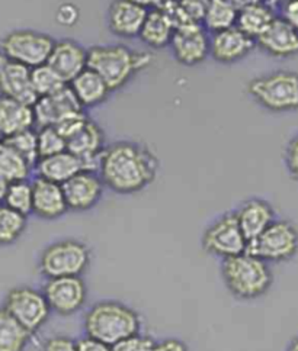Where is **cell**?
Returning a JSON list of instances; mask_svg holds the SVG:
<instances>
[{"label":"cell","instance_id":"6da1fadb","mask_svg":"<svg viewBox=\"0 0 298 351\" xmlns=\"http://www.w3.org/2000/svg\"><path fill=\"white\" fill-rule=\"evenodd\" d=\"M159 171V160L150 148L135 141L106 145L98 173L106 189L118 195H135L150 186Z\"/></svg>","mask_w":298,"mask_h":351},{"label":"cell","instance_id":"7a4b0ae2","mask_svg":"<svg viewBox=\"0 0 298 351\" xmlns=\"http://www.w3.org/2000/svg\"><path fill=\"white\" fill-rule=\"evenodd\" d=\"M140 313L119 300L105 299L93 304L83 317L84 334L111 347L141 332Z\"/></svg>","mask_w":298,"mask_h":351},{"label":"cell","instance_id":"3957f363","mask_svg":"<svg viewBox=\"0 0 298 351\" xmlns=\"http://www.w3.org/2000/svg\"><path fill=\"white\" fill-rule=\"evenodd\" d=\"M89 69L101 76L111 90L117 92L127 86L139 73L152 64L153 57L122 44H104L88 48Z\"/></svg>","mask_w":298,"mask_h":351},{"label":"cell","instance_id":"277c9868","mask_svg":"<svg viewBox=\"0 0 298 351\" xmlns=\"http://www.w3.org/2000/svg\"><path fill=\"white\" fill-rule=\"evenodd\" d=\"M220 274L229 293L239 300L262 298L274 283L269 263L249 252L221 260Z\"/></svg>","mask_w":298,"mask_h":351},{"label":"cell","instance_id":"5b68a950","mask_svg":"<svg viewBox=\"0 0 298 351\" xmlns=\"http://www.w3.org/2000/svg\"><path fill=\"white\" fill-rule=\"evenodd\" d=\"M247 93L269 112L287 114L298 110V73L278 70L262 74L249 82Z\"/></svg>","mask_w":298,"mask_h":351},{"label":"cell","instance_id":"8992f818","mask_svg":"<svg viewBox=\"0 0 298 351\" xmlns=\"http://www.w3.org/2000/svg\"><path fill=\"white\" fill-rule=\"evenodd\" d=\"M92 261L91 248L76 238L48 244L40 254L38 269L45 279L83 276Z\"/></svg>","mask_w":298,"mask_h":351},{"label":"cell","instance_id":"52a82bcc","mask_svg":"<svg viewBox=\"0 0 298 351\" xmlns=\"http://www.w3.org/2000/svg\"><path fill=\"white\" fill-rule=\"evenodd\" d=\"M56 40L51 35L35 29H15L0 40V53L10 61L35 69L47 64Z\"/></svg>","mask_w":298,"mask_h":351},{"label":"cell","instance_id":"ba28073f","mask_svg":"<svg viewBox=\"0 0 298 351\" xmlns=\"http://www.w3.org/2000/svg\"><path fill=\"white\" fill-rule=\"evenodd\" d=\"M247 252L269 265L290 261L298 253V228L288 219H275L256 240L249 243Z\"/></svg>","mask_w":298,"mask_h":351},{"label":"cell","instance_id":"9c48e42d","mask_svg":"<svg viewBox=\"0 0 298 351\" xmlns=\"http://www.w3.org/2000/svg\"><path fill=\"white\" fill-rule=\"evenodd\" d=\"M2 306L32 335L43 330L53 313L44 292L31 286H18L10 289Z\"/></svg>","mask_w":298,"mask_h":351},{"label":"cell","instance_id":"30bf717a","mask_svg":"<svg viewBox=\"0 0 298 351\" xmlns=\"http://www.w3.org/2000/svg\"><path fill=\"white\" fill-rule=\"evenodd\" d=\"M201 244L205 253L220 260L243 254L249 247L234 210L221 214L208 225L203 234Z\"/></svg>","mask_w":298,"mask_h":351},{"label":"cell","instance_id":"8fae6325","mask_svg":"<svg viewBox=\"0 0 298 351\" xmlns=\"http://www.w3.org/2000/svg\"><path fill=\"white\" fill-rule=\"evenodd\" d=\"M43 292L53 313L58 317L74 315L88 300V286L82 276L47 279Z\"/></svg>","mask_w":298,"mask_h":351},{"label":"cell","instance_id":"7c38bea8","mask_svg":"<svg viewBox=\"0 0 298 351\" xmlns=\"http://www.w3.org/2000/svg\"><path fill=\"white\" fill-rule=\"evenodd\" d=\"M173 58L185 67L200 66L209 57V32L200 23L176 28L170 43Z\"/></svg>","mask_w":298,"mask_h":351},{"label":"cell","instance_id":"4fadbf2b","mask_svg":"<svg viewBox=\"0 0 298 351\" xmlns=\"http://www.w3.org/2000/svg\"><path fill=\"white\" fill-rule=\"evenodd\" d=\"M106 186L96 170L83 169L63 184L70 212H88L101 202Z\"/></svg>","mask_w":298,"mask_h":351},{"label":"cell","instance_id":"5bb4252c","mask_svg":"<svg viewBox=\"0 0 298 351\" xmlns=\"http://www.w3.org/2000/svg\"><path fill=\"white\" fill-rule=\"evenodd\" d=\"M256 48V40L238 27L209 34V57L220 64H234L249 57Z\"/></svg>","mask_w":298,"mask_h":351},{"label":"cell","instance_id":"9a60e30c","mask_svg":"<svg viewBox=\"0 0 298 351\" xmlns=\"http://www.w3.org/2000/svg\"><path fill=\"white\" fill-rule=\"evenodd\" d=\"M106 148V136L101 125L89 119L88 123L67 141V149L82 161L83 169L96 170Z\"/></svg>","mask_w":298,"mask_h":351},{"label":"cell","instance_id":"2e32d148","mask_svg":"<svg viewBox=\"0 0 298 351\" xmlns=\"http://www.w3.org/2000/svg\"><path fill=\"white\" fill-rule=\"evenodd\" d=\"M0 96L16 99L34 106L38 96L32 86L31 69L6 60L3 56L0 57Z\"/></svg>","mask_w":298,"mask_h":351},{"label":"cell","instance_id":"e0dca14e","mask_svg":"<svg viewBox=\"0 0 298 351\" xmlns=\"http://www.w3.org/2000/svg\"><path fill=\"white\" fill-rule=\"evenodd\" d=\"M48 64L63 77L67 84H70V82L89 67L88 48L70 38L58 40L54 44Z\"/></svg>","mask_w":298,"mask_h":351},{"label":"cell","instance_id":"ac0fdd59","mask_svg":"<svg viewBox=\"0 0 298 351\" xmlns=\"http://www.w3.org/2000/svg\"><path fill=\"white\" fill-rule=\"evenodd\" d=\"M148 10L130 0H113L108 8V28L118 38H139Z\"/></svg>","mask_w":298,"mask_h":351},{"label":"cell","instance_id":"d6986e66","mask_svg":"<svg viewBox=\"0 0 298 351\" xmlns=\"http://www.w3.org/2000/svg\"><path fill=\"white\" fill-rule=\"evenodd\" d=\"M256 47L266 56L287 60L298 56V31L279 16L256 40Z\"/></svg>","mask_w":298,"mask_h":351},{"label":"cell","instance_id":"ffe728a7","mask_svg":"<svg viewBox=\"0 0 298 351\" xmlns=\"http://www.w3.org/2000/svg\"><path fill=\"white\" fill-rule=\"evenodd\" d=\"M76 110L84 109L80 106L79 100L67 84L54 95L36 99V102L34 104L35 127H56L61 118Z\"/></svg>","mask_w":298,"mask_h":351},{"label":"cell","instance_id":"44dd1931","mask_svg":"<svg viewBox=\"0 0 298 351\" xmlns=\"http://www.w3.org/2000/svg\"><path fill=\"white\" fill-rule=\"evenodd\" d=\"M34 204L32 214L44 221H54L69 212L63 186L41 178L32 180Z\"/></svg>","mask_w":298,"mask_h":351},{"label":"cell","instance_id":"7402d4cb","mask_svg":"<svg viewBox=\"0 0 298 351\" xmlns=\"http://www.w3.org/2000/svg\"><path fill=\"white\" fill-rule=\"evenodd\" d=\"M234 212L247 243L256 240L277 219L274 206L262 197H251L244 200L239 209Z\"/></svg>","mask_w":298,"mask_h":351},{"label":"cell","instance_id":"603a6c76","mask_svg":"<svg viewBox=\"0 0 298 351\" xmlns=\"http://www.w3.org/2000/svg\"><path fill=\"white\" fill-rule=\"evenodd\" d=\"M35 127L34 106L16 99L0 96V134L9 138Z\"/></svg>","mask_w":298,"mask_h":351},{"label":"cell","instance_id":"cb8c5ba5","mask_svg":"<svg viewBox=\"0 0 298 351\" xmlns=\"http://www.w3.org/2000/svg\"><path fill=\"white\" fill-rule=\"evenodd\" d=\"M83 170V165L78 156L70 153L69 149L56 156L43 157L36 162L34 171L36 178L54 182L63 186L73 176Z\"/></svg>","mask_w":298,"mask_h":351},{"label":"cell","instance_id":"d4e9b609","mask_svg":"<svg viewBox=\"0 0 298 351\" xmlns=\"http://www.w3.org/2000/svg\"><path fill=\"white\" fill-rule=\"evenodd\" d=\"M69 86L83 109H91L105 104L109 95L113 93L108 83L89 67L70 82Z\"/></svg>","mask_w":298,"mask_h":351},{"label":"cell","instance_id":"484cf974","mask_svg":"<svg viewBox=\"0 0 298 351\" xmlns=\"http://www.w3.org/2000/svg\"><path fill=\"white\" fill-rule=\"evenodd\" d=\"M176 25L163 9L150 10L147 14L140 32V41L152 49H161L170 45Z\"/></svg>","mask_w":298,"mask_h":351},{"label":"cell","instance_id":"4316f807","mask_svg":"<svg viewBox=\"0 0 298 351\" xmlns=\"http://www.w3.org/2000/svg\"><path fill=\"white\" fill-rule=\"evenodd\" d=\"M278 16L275 8L269 2H255L242 8L238 15V23L236 27L242 29L252 38L257 40L269 25Z\"/></svg>","mask_w":298,"mask_h":351},{"label":"cell","instance_id":"83f0119b","mask_svg":"<svg viewBox=\"0 0 298 351\" xmlns=\"http://www.w3.org/2000/svg\"><path fill=\"white\" fill-rule=\"evenodd\" d=\"M34 166L25 160L6 140L0 141V178L8 183L30 180Z\"/></svg>","mask_w":298,"mask_h":351},{"label":"cell","instance_id":"f1b7e54d","mask_svg":"<svg viewBox=\"0 0 298 351\" xmlns=\"http://www.w3.org/2000/svg\"><path fill=\"white\" fill-rule=\"evenodd\" d=\"M32 337L3 306H0V351H25Z\"/></svg>","mask_w":298,"mask_h":351},{"label":"cell","instance_id":"f546056e","mask_svg":"<svg viewBox=\"0 0 298 351\" xmlns=\"http://www.w3.org/2000/svg\"><path fill=\"white\" fill-rule=\"evenodd\" d=\"M239 9L229 0H208L203 27L209 34L226 31L236 27Z\"/></svg>","mask_w":298,"mask_h":351},{"label":"cell","instance_id":"4dcf8cb0","mask_svg":"<svg viewBox=\"0 0 298 351\" xmlns=\"http://www.w3.org/2000/svg\"><path fill=\"white\" fill-rule=\"evenodd\" d=\"M28 225V217L0 205V247H9L19 241Z\"/></svg>","mask_w":298,"mask_h":351},{"label":"cell","instance_id":"1f68e13d","mask_svg":"<svg viewBox=\"0 0 298 351\" xmlns=\"http://www.w3.org/2000/svg\"><path fill=\"white\" fill-rule=\"evenodd\" d=\"M32 204L34 189L31 180H19L9 183L3 205L19 212V214L25 217H28L32 214Z\"/></svg>","mask_w":298,"mask_h":351},{"label":"cell","instance_id":"d6a6232c","mask_svg":"<svg viewBox=\"0 0 298 351\" xmlns=\"http://www.w3.org/2000/svg\"><path fill=\"white\" fill-rule=\"evenodd\" d=\"M31 79L34 90L38 97L54 95L58 90L67 86V83L63 80V77L48 64H43L40 67H35L31 70Z\"/></svg>","mask_w":298,"mask_h":351},{"label":"cell","instance_id":"836d02e7","mask_svg":"<svg viewBox=\"0 0 298 351\" xmlns=\"http://www.w3.org/2000/svg\"><path fill=\"white\" fill-rule=\"evenodd\" d=\"M3 140H6L30 165L35 167V165L40 160L38 132H36V128L22 131L9 138H3Z\"/></svg>","mask_w":298,"mask_h":351},{"label":"cell","instance_id":"e575fe53","mask_svg":"<svg viewBox=\"0 0 298 351\" xmlns=\"http://www.w3.org/2000/svg\"><path fill=\"white\" fill-rule=\"evenodd\" d=\"M36 132H38L40 158L56 156L67 149V140L56 127L36 128Z\"/></svg>","mask_w":298,"mask_h":351},{"label":"cell","instance_id":"d590c367","mask_svg":"<svg viewBox=\"0 0 298 351\" xmlns=\"http://www.w3.org/2000/svg\"><path fill=\"white\" fill-rule=\"evenodd\" d=\"M89 119L91 118L86 115L84 110H76V112H71V114H67L66 117L61 118L57 122L56 128L69 141L71 136L76 135L84 127V125L88 123Z\"/></svg>","mask_w":298,"mask_h":351},{"label":"cell","instance_id":"8d00e7d4","mask_svg":"<svg viewBox=\"0 0 298 351\" xmlns=\"http://www.w3.org/2000/svg\"><path fill=\"white\" fill-rule=\"evenodd\" d=\"M154 341V338L140 332L113 346V351H150Z\"/></svg>","mask_w":298,"mask_h":351},{"label":"cell","instance_id":"74e56055","mask_svg":"<svg viewBox=\"0 0 298 351\" xmlns=\"http://www.w3.org/2000/svg\"><path fill=\"white\" fill-rule=\"evenodd\" d=\"M284 165L291 179L298 182V132L285 145Z\"/></svg>","mask_w":298,"mask_h":351},{"label":"cell","instance_id":"f35d334b","mask_svg":"<svg viewBox=\"0 0 298 351\" xmlns=\"http://www.w3.org/2000/svg\"><path fill=\"white\" fill-rule=\"evenodd\" d=\"M41 351H79L78 340L69 335H51L44 341Z\"/></svg>","mask_w":298,"mask_h":351},{"label":"cell","instance_id":"ab89813d","mask_svg":"<svg viewBox=\"0 0 298 351\" xmlns=\"http://www.w3.org/2000/svg\"><path fill=\"white\" fill-rule=\"evenodd\" d=\"M275 10L281 19L298 31V0H281L275 5Z\"/></svg>","mask_w":298,"mask_h":351},{"label":"cell","instance_id":"60d3db41","mask_svg":"<svg viewBox=\"0 0 298 351\" xmlns=\"http://www.w3.org/2000/svg\"><path fill=\"white\" fill-rule=\"evenodd\" d=\"M80 18V12L79 8L73 3H63L60 5L57 12H56V21L61 27H73L76 25Z\"/></svg>","mask_w":298,"mask_h":351},{"label":"cell","instance_id":"b9f144b4","mask_svg":"<svg viewBox=\"0 0 298 351\" xmlns=\"http://www.w3.org/2000/svg\"><path fill=\"white\" fill-rule=\"evenodd\" d=\"M78 347H79V351H113V347L109 344L99 341L96 338L86 334L78 340Z\"/></svg>","mask_w":298,"mask_h":351},{"label":"cell","instance_id":"7bdbcfd3","mask_svg":"<svg viewBox=\"0 0 298 351\" xmlns=\"http://www.w3.org/2000/svg\"><path fill=\"white\" fill-rule=\"evenodd\" d=\"M150 351H190L188 346H186L179 338H165V340L154 341Z\"/></svg>","mask_w":298,"mask_h":351},{"label":"cell","instance_id":"ee69618b","mask_svg":"<svg viewBox=\"0 0 298 351\" xmlns=\"http://www.w3.org/2000/svg\"><path fill=\"white\" fill-rule=\"evenodd\" d=\"M130 2L139 5L144 8L146 10H157V9H163L165 5L169 2V0H130Z\"/></svg>","mask_w":298,"mask_h":351},{"label":"cell","instance_id":"f6af8a7d","mask_svg":"<svg viewBox=\"0 0 298 351\" xmlns=\"http://www.w3.org/2000/svg\"><path fill=\"white\" fill-rule=\"evenodd\" d=\"M8 186L9 183L0 178V205L5 204V196H6V192H8Z\"/></svg>","mask_w":298,"mask_h":351},{"label":"cell","instance_id":"bcb514c9","mask_svg":"<svg viewBox=\"0 0 298 351\" xmlns=\"http://www.w3.org/2000/svg\"><path fill=\"white\" fill-rule=\"evenodd\" d=\"M229 2H231L236 8H238L239 10L247 5L251 3H255V2H260V0H229Z\"/></svg>","mask_w":298,"mask_h":351},{"label":"cell","instance_id":"7dc6e473","mask_svg":"<svg viewBox=\"0 0 298 351\" xmlns=\"http://www.w3.org/2000/svg\"><path fill=\"white\" fill-rule=\"evenodd\" d=\"M287 351H298V335L294 337L293 340L290 341V344L287 347Z\"/></svg>","mask_w":298,"mask_h":351},{"label":"cell","instance_id":"c3c4849f","mask_svg":"<svg viewBox=\"0 0 298 351\" xmlns=\"http://www.w3.org/2000/svg\"><path fill=\"white\" fill-rule=\"evenodd\" d=\"M278 2H281V0H271V5H272V6H274V8H275V5H277V3H278Z\"/></svg>","mask_w":298,"mask_h":351},{"label":"cell","instance_id":"681fc988","mask_svg":"<svg viewBox=\"0 0 298 351\" xmlns=\"http://www.w3.org/2000/svg\"><path fill=\"white\" fill-rule=\"evenodd\" d=\"M3 140V136H2V134H0V141H2Z\"/></svg>","mask_w":298,"mask_h":351},{"label":"cell","instance_id":"f907efd6","mask_svg":"<svg viewBox=\"0 0 298 351\" xmlns=\"http://www.w3.org/2000/svg\"><path fill=\"white\" fill-rule=\"evenodd\" d=\"M0 57H2V53H0Z\"/></svg>","mask_w":298,"mask_h":351}]
</instances>
